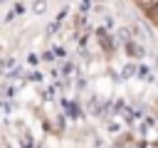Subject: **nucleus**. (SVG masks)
<instances>
[{"mask_svg": "<svg viewBox=\"0 0 158 148\" xmlns=\"http://www.w3.org/2000/svg\"><path fill=\"white\" fill-rule=\"evenodd\" d=\"M143 2H148V5H158V0H143Z\"/></svg>", "mask_w": 158, "mask_h": 148, "instance_id": "nucleus-1", "label": "nucleus"}, {"mask_svg": "<svg viewBox=\"0 0 158 148\" xmlns=\"http://www.w3.org/2000/svg\"><path fill=\"white\" fill-rule=\"evenodd\" d=\"M156 15H158V10H156Z\"/></svg>", "mask_w": 158, "mask_h": 148, "instance_id": "nucleus-2", "label": "nucleus"}]
</instances>
